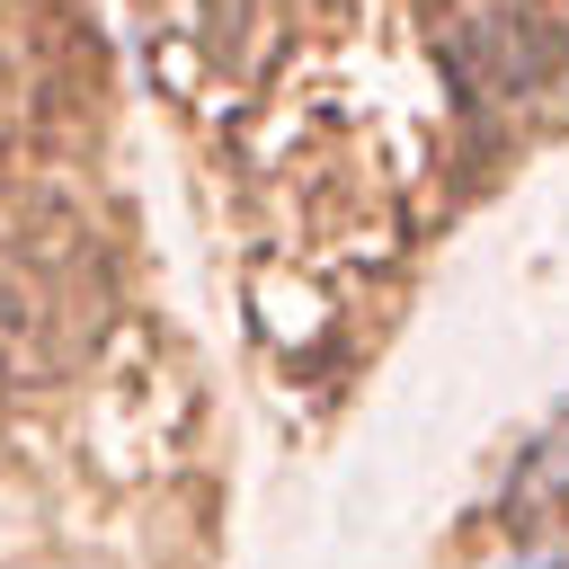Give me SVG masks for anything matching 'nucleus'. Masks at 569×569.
Wrapping results in <instances>:
<instances>
[{"label":"nucleus","mask_w":569,"mask_h":569,"mask_svg":"<svg viewBox=\"0 0 569 569\" xmlns=\"http://www.w3.org/2000/svg\"><path fill=\"white\" fill-rule=\"evenodd\" d=\"M533 480H569V418L551 427V445L533 453Z\"/></svg>","instance_id":"nucleus-1"},{"label":"nucleus","mask_w":569,"mask_h":569,"mask_svg":"<svg viewBox=\"0 0 569 569\" xmlns=\"http://www.w3.org/2000/svg\"><path fill=\"white\" fill-rule=\"evenodd\" d=\"M489 569H569V551H498Z\"/></svg>","instance_id":"nucleus-2"}]
</instances>
